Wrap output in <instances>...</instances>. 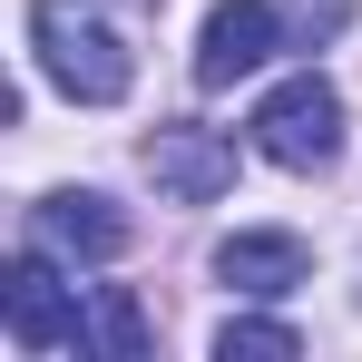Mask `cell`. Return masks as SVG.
I'll return each mask as SVG.
<instances>
[{
	"label": "cell",
	"instance_id": "3957f363",
	"mask_svg": "<svg viewBox=\"0 0 362 362\" xmlns=\"http://www.w3.org/2000/svg\"><path fill=\"white\" fill-rule=\"evenodd\" d=\"M0 323H10V343H20V353H78V343H88L78 284H59L40 255H20V264H10V284H0Z\"/></svg>",
	"mask_w": 362,
	"mask_h": 362
},
{
	"label": "cell",
	"instance_id": "7a4b0ae2",
	"mask_svg": "<svg viewBox=\"0 0 362 362\" xmlns=\"http://www.w3.org/2000/svg\"><path fill=\"white\" fill-rule=\"evenodd\" d=\"M255 147L274 157V167H294V177H313V167H333L343 157V98H333V78H284L264 108H255Z\"/></svg>",
	"mask_w": 362,
	"mask_h": 362
},
{
	"label": "cell",
	"instance_id": "8992f818",
	"mask_svg": "<svg viewBox=\"0 0 362 362\" xmlns=\"http://www.w3.org/2000/svg\"><path fill=\"white\" fill-rule=\"evenodd\" d=\"M30 245H49V255H78V264H118L127 255V216L108 196H40L30 206Z\"/></svg>",
	"mask_w": 362,
	"mask_h": 362
},
{
	"label": "cell",
	"instance_id": "277c9868",
	"mask_svg": "<svg viewBox=\"0 0 362 362\" xmlns=\"http://www.w3.org/2000/svg\"><path fill=\"white\" fill-rule=\"evenodd\" d=\"M274 49H284L274 0H226V10L206 20V40H196V88H235V78H255Z\"/></svg>",
	"mask_w": 362,
	"mask_h": 362
},
{
	"label": "cell",
	"instance_id": "52a82bcc",
	"mask_svg": "<svg viewBox=\"0 0 362 362\" xmlns=\"http://www.w3.org/2000/svg\"><path fill=\"white\" fill-rule=\"evenodd\" d=\"M216 274L235 294H294L313 274V255H303V235H226L216 245Z\"/></svg>",
	"mask_w": 362,
	"mask_h": 362
},
{
	"label": "cell",
	"instance_id": "9c48e42d",
	"mask_svg": "<svg viewBox=\"0 0 362 362\" xmlns=\"http://www.w3.org/2000/svg\"><path fill=\"white\" fill-rule=\"evenodd\" d=\"M98 343H108L118 362H137V353H147V313H137V303H127L118 284L98 294Z\"/></svg>",
	"mask_w": 362,
	"mask_h": 362
},
{
	"label": "cell",
	"instance_id": "ba28073f",
	"mask_svg": "<svg viewBox=\"0 0 362 362\" xmlns=\"http://www.w3.org/2000/svg\"><path fill=\"white\" fill-rule=\"evenodd\" d=\"M216 353H226V362H294L303 343H294V323H226Z\"/></svg>",
	"mask_w": 362,
	"mask_h": 362
},
{
	"label": "cell",
	"instance_id": "5b68a950",
	"mask_svg": "<svg viewBox=\"0 0 362 362\" xmlns=\"http://www.w3.org/2000/svg\"><path fill=\"white\" fill-rule=\"evenodd\" d=\"M147 177L167 186L177 206H216V196L235 186V147H226L216 127H157V137H147Z\"/></svg>",
	"mask_w": 362,
	"mask_h": 362
},
{
	"label": "cell",
	"instance_id": "6da1fadb",
	"mask_svg": "<svg viewBox=\"0 0 362 362\" xmlns=\"http://www.w3.org/2000/svg\"><path fill=\"white\" fill-rule=\"evenodd\" d=\"M30 49L78 108H118L127 78H137V59H127V40L108 30L98 0H30Z\"/></svg>",
	"mask_w": 362,
	"mask_h": 362
}]
</instances>
